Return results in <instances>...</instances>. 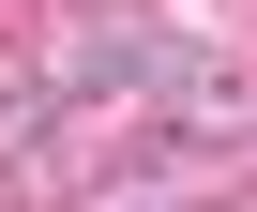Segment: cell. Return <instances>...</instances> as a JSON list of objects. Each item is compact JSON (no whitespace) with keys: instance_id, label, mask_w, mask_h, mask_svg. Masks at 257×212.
Returning <instances> with one entry per match:
<instances>
[{"instance_id":"1","label":"cell","mask_w":257,"mask_h":212,"mask_svg":"<svg viewBox=\"0 0 257 212\" xmlns=\"http://www.w3.org/2000/svg\"><path fill=\"white\" fill-rule=\"evenodd\" d=\"M167 46H182V31L152 16V0H76V16L46 31L31 76H46L61 106H121V91H152V76H167Z\"/></svg>"},{"instance_id":"4","label":"cell","mask_w":257,"mask_h":212,"mask_svg":"<svg viewBox=\"0 0 257 212\" xmlns=\"http://www.w3.org/2000/svg\"><path fill=\"white\" fill-rule=\"evenodd\" d=\"M121 212H137V197H121ZM152 212H212V197H152Z\"/></svg>"},{"instance_id":"2","label":"cell","mask_w":257,"mask_h":212,"mask_svg":"<svg viewBox=\"0 0 257 212\" xmlns=\"http://www.w3.org/2000/svg\"><path fill=\"white\" fill-rule=\"evenodd\" d=\"M152 91H167V137H182V152H257V76H242V61L167 46V76H152Z\"/></svg>"},{"instance_id":"3","label":"cell","mask_w":257,"mask_h":212,"mask_svg":"<svg viewBox=\"0 0 257 212\" xmlns=\"http://www.w3.org/2000/svg\"><path fill=\"white\" fill-rule=\"evenodd\" d=\"M46 122H61V91H46V76H0V182L46 152Z\"/></svg>"}]
</instances>
